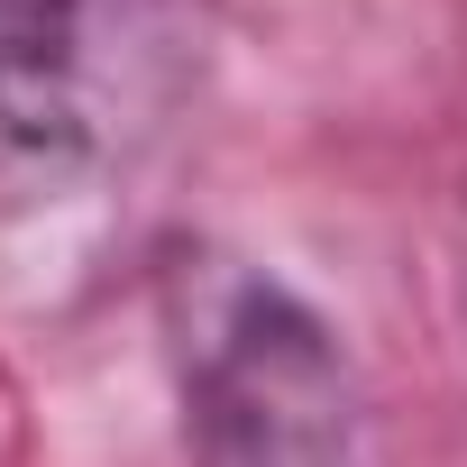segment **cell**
Returning <instances> with one entry per match:
<instances>
[{
	"instance_id": "6da1fadb",
	"label": "cell",
	"mask_w": 467,
	"mask_h": 467,
	"mask_svg": "<svg viewBox=\"0 0 467 467\" xmlns=\"http://www.w3.org/2000/svg\"><path fill=\"white\" fill-rule=\"evenodd\" d=\"M192 467H358V385L339 339L285 285H229L183 348Z\"/></svg>"
},
{
	"instance_id": "7a4b0ae2",
	"label": "cell",
	"mask_w": 467,
	"mask_h": 467,
	"mask_svg": "<svg viewBox=\"0 0 467 467\" xmlns=\"http://www.w3.org/2000/svg\"><path fill=\"white\" fill-rule=\"evenodd\" d=\"M92 138V0H0V192L56 183Z\"/></svg>"
}]
</instances>
